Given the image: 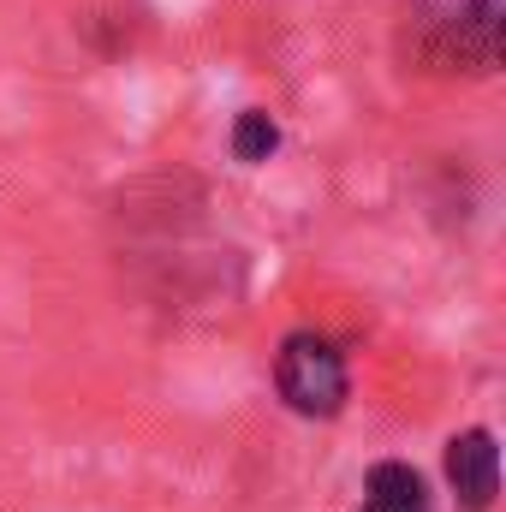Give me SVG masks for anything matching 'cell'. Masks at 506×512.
Masks as SVG:
<instances>
[{"instance_id": "3", "label": "cell", "mask_w": 506, "mask_h": 512, "mask_svg": "<svg viewBox=\"0 0 506 512\" xmlns=\"http://www.w3.org/2000/svg\"><path fill=\"white\" fill-rule=\"evenodd\" d=\"M447 489L459 512H495L501 495V447H495V429L471 423L447 441Z\"/></svg>"}, {"instance_id": "4", "label": "cell", "mask_w": 506, "mask_h": 512, "mask_svg": "<svg viewBox=\"0 0 506 512\" xmlns=\"http://www.w3.org/2000/svg\"><path fill=\"white\" fill-rule=\"evenodd\" d=\"M358 512H429V483L405 459H376L364 471V507Z\"/></svg>"}, {"instance_id": "2", "label": "cell", "mask_w": 506, "mask_h": 512, "mask_svg": "<svg viewBox=\"0 0 506 512\" xmlns=\"http://www.w3.org/2000/svg\"><path fill=\"white\" fill-rule=\"evenodd\" d=\"M274 393L292 417H310V423H328L346 411L352 399V370H346V352L316 334V328H292L280 334L274 346Z\"/></svg>"}, {"instance_id": "5", "label": "cell", "mask_w": 506, "mask_h": 512, "mask_svg": "<svg viewBox=\"0 0 506 512\" xmlns=\"http://www.w3.org/2000/svg\"><path fill=\"white\" fill-rule=\"evenodd\" d=\"M233 161L239 167H262V161H274V149H280V126H274V114L268 108H245L239 120H233Z\"/></svg>"}, {"instance_id": "1", "label": "cell", "mask_w": 506, "mask_h": 512, "mask_svg": "<svg viewBox=\"0 0 506 512\" xmlns=\"http://www.w3.org/2000/svg\"><path fill=\"white\" fill-rule=\"evenodd\" d=\"M393 42L423 78H495L506 60V0H399Z\"/></svg>"}]
</instances>
